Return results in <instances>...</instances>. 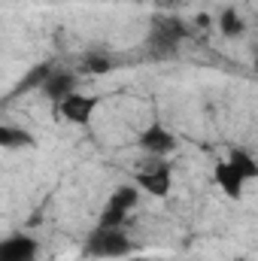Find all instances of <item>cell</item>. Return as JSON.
Segmentation results:
<instances>
[{
    "label": "cell",
    "mask_w": 258,
    "mask_h": 261,
    "mask_svg": "<svg viewBox=\"0 0 258 261\" xmlns=\"http://www.w3.org/2000/svg\"><path fill=\"white\" fill-rule=\"evenodd\" d=\"M219 31H222V37L234 40V37H240V34L246 31V21H243V15H240L234 6H225V9L219 12Z\"/></svg>",
    "instance_id": "obj_12"
},
{
    "label": "cell",
    "mask_w": 258,
    "mask_h": 261,
    "mask_svg": "<svg viewBox=\"0 0 258 261\" xmlns=\"http://www.w3.org/2000/svg\"><path fill=\"white\" fill-rule=\"evenodd\" d=\"M137 200H140V186H122V189H116L113 197L107 200L110 206H116V210H125L131 213L134 206H137Z\"/></svg>",
    "instance_id": "obj_14"
},
{
    "label": "cell",
    "mask_w": 258,
    "mask_h": 261,
    "mask_svg": "<svg viewBox=\"0 0 258 261\" xmlns=\"http://www.w3.org/2000/svg\"><path fill=\"white\" fill-rule=\"evenodd\" d=\"M76 91H79V79H76L73 73H64V70H58V73L43 85V94H46L55 107H58V103H64L67 97H70V94H76Z\"/></svg>",
    "instance_id": "obj_8"
},
{
    "label": "cell",
    "mask_w": 258,
    "mask_h": 261,
    "mask_svg": "<svg viewBox=\"0 0 258 261\" xmlns=\"http://www.w3.org/2000/svg\"><path fill=\"white\" fill-rule=\"evenodd\" d=\"M97 97L94 94H82V91H76V94H70L64 103H58V113H61V119L70 122V125H88L91 122V116H94V110H97Z\"/></svg>",
    "instance_id": "obj_2"
},
{
    "label": "cell",
    "mask_w": 258,
    "mask_h": 261,
    "mask_svg": "<svg viewBox=\"0 0 258 261\" xmlns=\"http://www.w3.org/2000/svg\"><path fill=\"white\" fill-rule=\"evenodd\" d=\"M97 225H100V228H125V225H128V213L107 203L104 213H100V219H97Z\"/></svg>",
    "instance_id": "obj_15"
},
{
    "label": "cell",
    "mask_w": 258,
    "mask_h": 261,
    "mask_svg": "<svg viewBox=\"0 0 258 261\" xmlns=\"http://www.w3.org/2000/svg\"><path fill=\"white\" fill-rule=\"evenodd\" d=\"M146 261H164V258H146Z\"/></svg>",
    "instance_id": "obj_20"
},
{
    "label": "cell",
    "mask_w": 258,
    "mask_h": 261,
    "mask_svg": "<svg viewBox=\"0 0 258 261\" xmlns=\"http://www.w3.org/2000/svg\"><path fill=\"white\" fill-rule=\"evenodd\" d=\"M252 64H255V70H258V52H255V58H252Z\"/></svg>",
    "instance_id": "obj_18"
},
{
    "label": "cell",
    "mask_w": 258,
    "mask_h": 261,
    "mask_svg": "<svg viewBox=\"0 0 258 261\" xmlns=\"http://www.w3.org/2000/svg\"><path fill=\"white\" fill-rule=\"evenodd\" d=\"M137 143H140V149L149 152V155H170V152L176 149V137L167 128H161V125H149V128L137 137Z\"/></svg>",
    "instance_id": "obj_5"
},
{
    "label": "cell",
    "mask_w": 258,
    "mask_h": 261,
    "mask_svg": "<svg viewBox=\"0 0 258 261\" xmlns=\"http://www.w3.org/2000/svg\"><path fill=\"white\" fill-rule=\"evenodd\" d=\"M0 146L3 149H34V137L24 134L21 128H12V125H3L0 128Z\"/></svg>",
    "instance_id": "obj_13"
},
{
    "label": "cell",
    "mask_w": 258,
    "mask_h": 261,
    "mask_svg": "<svg viewBox=\"0 0 258 261\" xmlns=\"http://www.w3.org/2000/svg\"><path fill=\"white\" fill-rule=\"evenodd\" d=\"M137 186H140V192H146V195H152V197H167L170 195V186H173L170 167L158 164L152 170H140L137 173Z\"/></svg>",
    "instance_id": "obj_4"
},
{
    "label": "cell",
    "mask_w": 258,
    "mask_h": 261,
    "mask_svg": "<svg viewBox=\"0 0 258 261\" xmlns=\"http://www.w3.org/2000/svg\"><path fill=\"white\" fill-rule=\"evenodd\" d=\"M55 73H58V70H55V64H52V61H40V64H34L28 73H24V76H21V82L12 88V97L28 94V91H37V88L43 91V85H46Z\"/></svg>",
    "instance_id": "obj_7"
},
{
    "label": "cell",
    "mask_w": 258,
    "mask_h": 261,
    "mask_svg": "<svg viewBox=\"0 0 258 261\" xmlns=\"http://www.w3.org/2000/svg\"><path fill=\"white\" fill-rule=\"evenodd\" d=\"M158 3H164V6H167V3H173V0H158Z\"/></svg>",
    "instance_id": "obj_19"
},
{
    "label": "cell",
    "mask_w": 258,
    "mask_h": 261,
    "mask_svg": "<svg viewBox=\"0 0 258 261\" xmlns=\"http://www.w3.org/2000/svg\"><path fill=\"white\" fill-rule=\"evenodd\" d=\"M128 261H146V258H140V255H131V258Z\"/></svg>",
    "instance_id": "obj_17"
},
{
    "label": "cell",
    "mask_w": 258,
    "mask_h": 261,
    "mask_svg": "<svg viewBox=\"0 0 258 261\" xmlns=\"http://www.w3.org/2000/svg\"><path fill=\"white\" fill-rule=\"evenodd\" d=\"M225 161L237 170V176H240L243 182H252V179H258V161H255V155H252L249 149H231Z\"/></svg>",
    "instance_id": "obj_9"
},
{
    "label": "cell",
    "mask_w": 258,
    "mask_h": 261,
    "mask_svg": "<svg viewBox=\"0 0 258 261\" xmlns=\"http://www.w3.org/2000/svg\"><path fill=\"white\" fill-rule=\"evenodd\" d=\"M234 261H246V258H234Z\"/></svg>",
    "instance_id": "obj_21"
},
{
    "label": "cell",
    "mask_w": 258,
    "mask_h": 261,
    "mask_svg": "<svg viewBox=\"0 0 258 261\" xmlns=\"http://www.w3.org/2000/svg\"><path fill=\"white\" fill-rule=\"evenodd\" d=\"M85 258H122L134 252V240L125 234V228H94L85 240Z\"/></svg>",
    "instance_id": "obj_1"
},
{
    "label": "cell",
    "mask_w": 258,
    "mask_h": 261,
    "mask_svg": "<svg viewBox=\"0 0 258 261\" xmlns=\"http://www.w3.org/2000/svg\"><path fill=\"white\" fill-rule=\"evenodd\" d=\"M82 70H85V73H110V70H113V61L104 58V55H88V58L82 61Z\"/></svg>",
    "instance_id": "obj_16"
},
{
    "label": "cell",
    "mask_w": 258,
    "mask_h": 261,
    "mask_svg": "<svg viewBox=\"0 0 258 261\" xmlns=\"http://www.w3.org/2000/svg\"><path fill=\"white\" fill-rule=\"evenodd\" d=\"M37 252H40V243L24 231L0 240V261H37Z\"/></svg>",
    "instance_id": "obj_3"
},
{
    "label": "cell",
    "mask_w": 258,
    "mask_h": 261,
    "mask_svg": "<svg viewBox=\"0 0 258 261\" xmlns=\"http://www.w3.org/2000/svg\"><path fill=\"white\" fill-rule=\"evenodd\" d=\"M213 182L219 186V192L225 197H231V200H240L243 197V179L237 176V170L228 164V161H219L216 167H213Z\"/></svg>",
    "instance_id": "obj_6"
},
{
    "label": "cell",
    "mask_w": 258,
    "mask_h": 261,
    "mask_svg": "<svg viewBox=\"0 0 258 261\" xmlns=\"http://www.w3.org/2000/svg\"><path fill=\"white\" fill-rule=\"evenodd\" d=\"M152 28L164 31V34L173 37L176 43H183V40L189 37V24H186L179 15H164V12H158V15H152Z\"/></svg>",
    "instance_id": "obj_11"
},
{
    "label": "cell",
    "mask_w": 258,
    "mask_h": 261,
    "mask_svg": "<svg viewBox=\"0 0 258 261\" xmlns=\"http://www.w3.org/2000/svg\"><path fill=\"white\" fill-rule=\"evenodd\" d=\"M176 49H179V43L173 40V37H167L164 31H158V28H152L149 31V37H146V52L152 55V58H170V55H176Z\"/></svg>",
    "instance_id": "obj_10"
}]
</instances>
